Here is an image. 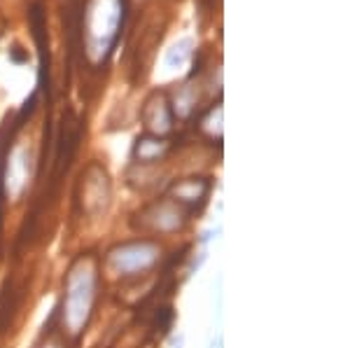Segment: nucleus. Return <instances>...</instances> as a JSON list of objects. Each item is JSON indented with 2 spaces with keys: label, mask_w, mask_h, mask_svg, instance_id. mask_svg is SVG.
<instances>
[{
  "label": "nucleus",
  "mask_w": 350,
  "mask_h": 348,
  "mask_svg": "<svg viewBox=\"0 0 350 348\" xmlns=\"http://www.w3.org/2000/svg\"><path fill=\"white\" fill-rule=\"evenodd\" d=\"M3 199H5V192H3V171H0V224H3Z\"/></svg>",
  "instance_id": "f257e3e1"
}]
</instances>
